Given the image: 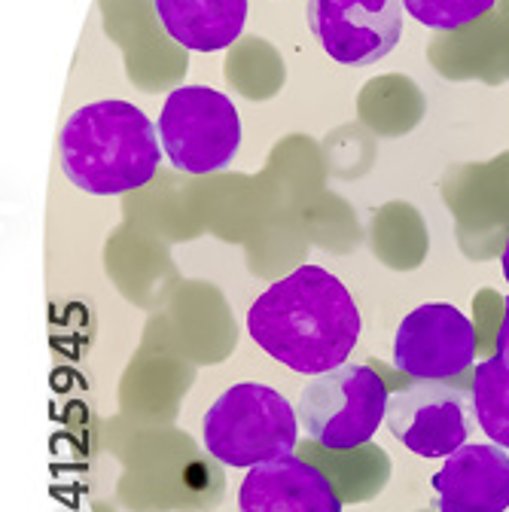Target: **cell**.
<instances>
[{"mask_svg": "<svg viewBox=\"0 0 509 512\" xmlns=\"http://www.w3.org/2000/svg\"><path fill=\"white\" fill-rule=\"evenodd\" d=\"M247 333L293 372L321 375L348 363L360 339V311L333 272L299 266L250 305Z\"/></svg>", "mask_w": 509, "mask_h": 512, "instance_id": "obj_1", "label": "cell"}, {"mask_svg": "<svg viewBox=\"0 0 509 512\" xmlns=\"http://www.w3.org/2000/svg\"><path fill=\"white\" fill-rule=\"evenodd\" d=\"M162 138L153 119L129 101H95L61 128V168L89 196H122L153 180Z\"/></svg>", "mask_w": 509, "mask_h": 512, "instance_id": "obj_2", "label": "cell"}, {"mask_svg": "<svg viewBox=\"0 0 509 512\" xmlns=\"http://www.w3.org/2000/svg\"><path fill=\"white\" fill-rule=\"evenodd\" d=\"M299 439V412L290 400L260 381H241L217 397L205 415L202 442L226 467L250 470L290 455Z\"/></svg>", "mask_w": 509, "mask_h": 512, "instance_id": "obj_3", "label": "cell"}, {"mask_svg": "<svg viewBox=\"0 0 509 512\" xmlns=\"http://www.w3.org/2000/svg\"><path fill=\"white\" fill-rule=\"evenodd\" d=\"M388 388L363 363H342L314 375L296 403L305 433L330 452L366 445L388 415Z\"/></svg>", "mask_w": 509, "mask_h": 512, "instance_id": "obj_4", "label": "cell"}, {"mask_svg": "<svg viewBox=\"0 0 509 512\" xmlns=\"http://www.w3.org/2000/svg\"><path fill=\"white\" fill-rule=\"evenodd\" d=\"M165 159L183 174H211L232 165L241 150V116L217 89L180 86L159 116Z\"/></svg>", "mask_w": 509, "mask_h": 512, "instance_id": "obj_5", "label": "cell"}, {"mask_svg": "<svg viewBox=\"0 0 509 512\" xmlns=\"http://www.w3.org/2000/svg\"><path fill=\"white\" fill-rule=\"evenodd\" d=\"M473 397L445 381H415L388 397L385 424L412 455L452 458L473 430Z\"/></svg>", "mask_w": 509, "mask_h": 512, "instance_id": "obj_6", "label": "cell"}, {"mask_svg": "<svg viewBox=\"0 0 509 512\" xmlns=\"http://www.w3.org/2000/svg\"><path fill=\"white\" fill-rule=\"evenodd\" d=\"M308 28L321 49L348 68L391 55L403 37L400 0H308Z\"/></svg>", "mask_w": 509, "mask_h": 512, "instance_id": "obj_7", "label": "cell"}, {"mask_svg": "<svg viewBox=\"0 0 509 512\" xmlns=\"http://www.w3.org/2000/svg\"><path fill=\"white\" fill-rule=\"evenodd\" d=\"M476 360V330L449 302H427L403 317L394 336V366L421 381L461 375Z\"/></svg>", "mask_w": 509, "mask_h": 512, "instance_id": "obj_8", "label": "cell"}, {"mask_svg": "<svg viewBox=\"0 0 509 512\" xmlns=\"http://www.w3.org/2000/svg\"><path fill=\"white\" fill-rule=\"evenodd\" d=\"M439 512H506L509 455L494 442H470L430 479Z\"/></svg>", "mask_w": 509, "mask_h": 512, "instance_id": "obj_9", "label": "cell"}, {"mask_svg": "<svg viewBox=\"0 0 509 512\" xmlns=\"http://www.w3.org/2000/svg\"><path fill=\"white\" fill-rule=\"evenodd\" d=\"M238 512H342V500L321 470L290 452L247 470Z\"/></svg>", "mask_w": 509, "mask_h": 512, "instance_id": "obj_10", "label": "cell"}, {"mask_svg": "<svg viewBox=\"0 0 509 512\" xmlns=\"http://www.w3.org/2000/svg\"><path fill=\"white\" fill-rule=\"evenodd\" d=\"M168 37L193 52L232 46L247 22V0H153Z\"/></svg>", "mask_w": 509, "mask_h": 512, "instance_id": "obj_11", "label": "cell"}, {"mask_svg": "<svg viewBox=\"0 0 509 512\" xmlns=\"http://www.w3.org/2000/svg\"><path fill=\"white\" fill-rule=\"evenodd\" d=\"M470 397L482 433L509 452V369L500 363V357L482 360L476 366Z\"/></svg>", "mask_w": 509, "mask_h": 512, "instance_id": "obj_12", "label": "cell"}, {"mask_svg": "<svg viewBox=\"0 0 509 512\" xmlns=\"http://www.w3.org/2000/svg\"><path fill=\"white\" fill-rule=\"evenodd\" d=\"M494 4L497 0H403L406 13L433 31L464 28V25L482 19L485 13H491Z\"/></svg>", "mask_w": 509, "mask_h": 512, "instance_id": "obj_13", "label": "cell"}, {"mask_svg": "<svg viewBox=\"0 0 509 512\" xmlns=\"http://www.w3.org/2000/svg\"><path fill=\"white\" fill-rule=\"evenodd\" d=\"M497 357L509 369V296L503 299V320H500V330H497Z\"/></svg>", "mask_w": 509, "mask_h": 512, "instance_id": "obj_14", "label": "cell"}, {"mask_svg": "<svg viewBox=\"0 0 509 512\" xmlns=\"http://www.w3.org/2000/svg\"><path fill=\"white\" fill-rule=\"evenodd\" d=\"M503 278L509 281V241H506V247H503Z\"/></svg>", "mask_w": 509, "mask_h": 512, "instance_id": "obj_15", "label": "cell"}]
</instances>
